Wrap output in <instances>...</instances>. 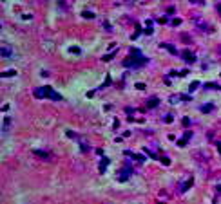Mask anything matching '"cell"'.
I'll return each instance as SVG.
<instances>
[{
    "label": "cell",
    "instance_id": "1",
    "mask_svg": "<svg viewBox=\"0 0 221 204\" xmlns=\"http://www.w3.org/2000/svg\"><path fill=\"white\" fill-rule=\"evenodd\" d=\"M147 63H149V58H145L138 49H131V54L123 60V67H127V69H131V67L138 69V67H143Z\"/></svg>",
    "mask_w": 221,
    "mask_h": 204
},
{
    "label": "cell",
    "instance_id": "2",
    "mask_svg": "<svg viewBox=\"0 0 221 204\" xmlns=\"http://www.w3.org/2000/svg\"><path fill=\"white\" fill-rule=\"evenodd\" d=\"M35 98H49V99H54V101H60L62 99V94H58L53 87H38L35 89Z\"/></svg>",
    "mask_w": 221,
    "mask_h": 204
},
{
    "label": "cell",
    "instance_id": "3",
    "mask_svg": "<svg viewBox=\"0 0 221 204\" xmlns=\"http://www.w3.org/2000/svg\"><path fill=\"white\" fill-rule=\"evenodd\" d=\"M131 173H132V170H131L129 166H125V168H122V170L118 172V177H116V179H118L120 183H125L127 179H129V175H131Z\"/></svg>",
    "mask_w": 221,
    "mask_h": 204
},
{
    "label": "cell",
    "instance_id": "4",
    "mask_svg": "<svg viewBox=\"0 0 221 204\" xmlns=\"http://www.w3.org/2000/svg\"><path fill=\"white\" fill-rule=\"evenodd\" d=\"M181 56H183V58H185V62H189V63H194V62H196V54L190 53V51H183V53H181Z\"/></svg>",
    "mask_w": 221,
    "mask_h": 204
},
{
    "label": "cell",
    "instance_id": "5",
    "mask_svg": "<svg viewBox=\"0 0 221 204\" xmlns=\"http://www.w3.org/2000/svg\"><path fill=\"white\" fill-rule=\"evenodd\" d=\"M190 137H192V132H185L183 139H179V141H178V145H179V146H185V145H187V141H189Z\"/></svg>",
    "mask_w": 221,
    "mask_h": 204
},
{
    "label": "cell",
    "instance_id": "6",
    "mask_svg": "<svg viewBox=\"0 0 221 204\" xmlns=\"http://www.w3.org/2000/svg\"><path fill=\"white\" fill-rule=\"evenodd\" d=\"M159 47H163V49H167V51H168V53H170V54H178V51H176V49H174V47H172L170 43H159Z\"/></svg>",
    "mask_w": 221,
    "mask_h": 204
},
{
    "label": "cell",
    "instance_id": "7",
    "mask_svg": "<svg viewBox=\"0 0 221 204\" xmlns=\"http://www.w3.org/2000/svg\"><path fill=\"white\" fill-rule=\"evenodd\" d=\"M192 184H194V179H192V177H189V179H187V183L181 186V192H187V190H189Z\"/></svg>",
    "mask_w": 221,
    "mask_h": 204
},
{
    "label": "cell",
    "instance_id": "8",
    "mask_svg": "<svg viewBox=\"0 0 221 204\" xmlns=\"http://www.w3.org/2000/svg\"><path fill=\"white\" fill-rule=\"evenodd\" d=\"M158 103H159V99H158V98H150V99L147 101V107H149V108H154L156 105H158Z\"/></svg>",
    "mask_w": 221,
    "mask_h": 204
},
{
    "label": "cell",
    "instance_id": "9",
    "mask_svg": "<svg viewBox=\"0 0 221 204\" xmlns=\"http://www.w3.org/2000/svg\"><path fill=\"white\" fill-rule=\"evenodd\" d=\"M107 164H109V159H107V157H104V159H102V163H100V172H102V173L107 170Z\"/></svg>",
    "mask_w": 221,
    "mask_h": 204
},
{
    "label": "cell",
    "instance_id": "10",
    "mask_svg": "<svg viewBox=\"0 0 221 204\" xmlns=\"http://www.w3.org/2000/svg\"><path fill=\"white\" fill-rule=\"evenodd\" d=\"M11 54V47L9 45H4V47H2V56H9Z\"/></svg>",
    "mask_w": 221,
    "mask_h": 204
},
{
    "label": "cell",
    "instance_id": "11",
    "mask_svg": "<svg viewBox=\"0 0 221 204\" xmlns=\"http://www.w3.org/2000/svg\"><path fill=\"white\" fill-rule=\"evenodd\" d=\"M212 108H214V107H212V103H207V105H203L200 110H201V112H210Z\"/></svg>",
    "mask_w": 221,
    "mask_h": 204
},
{
    "label": "cell",
    "instance_id": "12",
    "mask_svg": "<svg viewBox=\"0 0 221 204\" xmlns=\"http://www.w3.org/2000/svg\"><path fill=\"white\" fill-rule=\"evenodd\" d=\"M82 15H84V18H89V20H93V18H94V13H91V11H84Z\"/></svg>",
    "mask_w": 221,
    "mask_h": 204
},
{
    "label": "cell",
    "instance_id": "13",
    "mask_svg": "<svg viewBox=\"0 0 221 204\" xmlns=\"http://www.w3.org/2000/svg\"><path fill=\"white\" fill-rule=\"evenodd\" d=\"M16 74V71H6V72H2V78H9V76H15Z\"/></svg>",
    "mask_w": 221,
    "mask_h": 204
},
{
    "label": "cell",
    "instance_id": "14",
    "mask_svg": "<svg viewBox=\"0 0 221 204\" xmlns=\"http://www.w3.org/2000/svg\"><path fill=\"white\" fill-rule=\"evenodd\" d=\"M161 163H163L165 166H168V164H170V159H168V157H161Z\"/></svg>",
    "mask_w": 221,
    "mask_h": 204
},
{
    "label": "cell",
    "instance_id": "15",
    "mask_svg": "<svg viewBox=\"0 0 221 204\" xmlns=\"http://www.w3.org/2000/svg\"><path fill=\"white\" fill-rule=\"evenodd\" d=\"M198 85H200V81H194V83H192V85L189 87V90H194V89H196Z\"/></svg>",
    "mask_w": 221,
    "mask_h": 204
},
{
    "label": "cell",
    "instance_id": "16",
    "mask_svg": "<svg viewBox=\"0 0 221 204\" xmlns=\"http://www.w3.org/2000/svg\"><path fill=\"white\" fill-rule=\"evenodd\" d=\"M190 4H205L203 0H190Z\"/></svg>",
    "mask_w": 221,
    "mask_h": 204
},
{
    "label": "cell",
    "instance_id": "17",
    "mask_svg": "<svg viewBox=\"0 0 221 204\" xmlns=\"http://www.w3.org/2000/svg\"><path fill=\"white\" fill-rule=\"evenodd\" d=\"M218 152L221 154V143H218Z\"/></svg>",
    "mask_w": 221,
    "mask_h": 204
},
{
    "label": "cell",
    "instance_id": "18",
    "mask_svg": "<svg viewBox=\"0 0 221 204\" xmlns=\"http://www.w3.org/2000/svg\"><path fill=\"white\" fill-rule=\"evenodd\" d=\"M218 9H219V13H221V4H219V6H218Z\"/></svg>",
    "mask_w": 221,
    "mask_h": 204
}]
</instances>
